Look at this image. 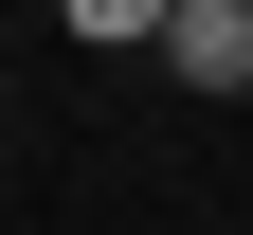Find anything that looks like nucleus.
<instances>
[{"mask_svg":"<svg viewBox=\"0 0 253 235\" xmlns=\"http://www.w3.org/2000/svg\"><path fill=\"white\" fill-rule=\"evenodd\" d=\"M163 73L181 91H253V0H181L163 18Z\"/></svg>","mask_w":253,"mask_h":235,"instance_id":"nucleus-1","label":"nucleus"},{"mask_svg":"<svg viewBox=\"0 0 253 235\" xmlns=\"http://www.w3.org/2000/svg\"><path fill=\"white\" fill-rule=\"evenodd\" d=\"M54 18H73V37H109V54H126V37H163V0H54Z\"/></svg>","mask_w":253,"mask_h":235,"instance_id":"nucleus-2","label":"nucleus"},{"mask_svg":"<svg viewBox=\"0 0 253 235\" xmlns=\"http://www.w3.org/2000/svg\"><path fill=\"white\" fill-rule=\"evenodd\" d=\"M163 18H181V0H163Z\"/></svg>","mask_w":253,"mask_h":235,"instance_id":"nucleus-3","label":"nucleus"}]
</instances>
